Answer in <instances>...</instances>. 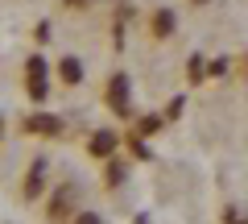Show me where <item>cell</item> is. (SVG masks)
I'll return each instance as SVG.
<instances>
[{
  "instance_id": "obj_1",
  "label": "cell",
  "mask_w": 248,
  "mask_h": 224,
  "mask_svg": "<svg viewBox=\"0 0 248 224\" xmlns=\"http://www.w3.org/2000/svg\"><path fill=\"white\" fill-rule=\"evenodd\" d=\"M25 75H29V91H33V100H42L46 96V63H42V58H29Z\"/></svg>"
},
{
  "instance_id": "obj_4",
  "label": "cell",
  "mask_w": 248,
  "mask_h": 224,
  "mask_svg": "<svg viewBox=\"0 0 248 224\" xmlns=\"http://www.w3.org/2000/svg\"><path fill=\"white\" fill-rule=\"evenodd\" d=\"M112 150V133H95L91 137V154H108Z\"/></svg>"
},
{
  "instance_id": "obj_6",
  "label": "cell",
  "mask_w": 248,
  "mask_h": 224,
  "mask_svg": "<svg viewBox=\"0 0 248 224\" xmlns=\"http://www.w3.org/2000/svg\"><path fill=\"white\" fill-rule=\"evenodd\" d=\"M75 224H99V216H91V212H87V216H79Z\"/></svg>"
},
{
  "instance_id": "obj_3",
  "label": "cell",
  "mask_w": 248,
  "mask_h": 224,
  "mask_svg": "<svg viewBox=\"0 0 248 224\" xmlns=\"http://www.w3.org/2000/svg\"><path fill=\"white\" fill-rule=\"evenodd\" d=\"M29 129H37V133H54L58 121H50V117H29Z\"/></svg>"
},
{
  "instance_id": "obj_5",
  "label": "cell",
  "mask_w": 248,
  "mask_h": 224,
  "mask_svg": "<svg viewBox=\"0 0 248 224\" xmlns=\"http://www.w3.org/2000/svg\"><path fill=\"white\" fill-rule=\"evenodd\" d=\"M79 63H75V58H66V63H62V79H66V83H79Z\"/></svg>"
},
{
  "instance_id": "obj_2",
  "label": "cell",
  "mask_w": 248,
  "mask_h": 224,
  "mask_svg": "<svg viewBox=\"0 0 248 224\" xmlns=\"http://www.w3.org/2000/svg\"><path fill=\"white\" fill-rule=\"evenodd\" d=\"M112 104L120 108V112L128 108V83H124V75H116V83H112Z\"/></svg>"
}]
</instances>
